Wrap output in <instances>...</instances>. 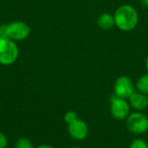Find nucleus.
I'll list each match as a JSON object with an SVG mask.
<instances>
[{"label": "nucleus", "instance_id": "nucleus-1", "mask_svg": "<svg viewBox=\"0 0 148 148\" xmlns=\"http://www.w3.org/2000/svg\"><path fill=\"white\" fill-rule=\"evenodd\" d=\"M115 26L122 31H131L134 30L139 23V13L137 10L130 4L121 5L114 12Z\"/></svg>", "mask_w": 148, "mask_h": 148}, {"label": "nucleus", "instance_id": "nucleus-2", "mask_svg": "<svg viewBox=\"0 0 148 148\" xmlns=\"http://www.w3.org/2000/svg\"><path fill=\"white\" fill-rule=\"evenodd\" d=\"M19 51L16 44L10 38H0V64L10 65L18 58Z\"/></svg>", "mask_w": 148, "mask_h": 148}, {"label": "nucleus", "instance_id": "nucleus-3", "mask_svg": "<svg viewBox=\"0 0 148 148\" xmlns=\"http://www.w3.org/2000/svg\"><path fill=\"white\" fill-rule=\"evenodd\" d=\"M126 126L130 133L142 135L148 131V117L142 112L132 113L126 119Z\"/></svg>", "mask_w": 148, "mask_h": 148}, {"label": "nucleus", "instance_id": "nucleus-4", "mask_svg": "<svg viewBox=\"0 0 148 148\" xmlns=\"http://www.w3.org/2000/svg\"><path fill=\"white\" fill-rule=\"evenodd\" d=\"M130 104L125 99L117 97L114 93L110 98V113L114 119L124 120L130 114Z\"/></svg>", "mask_w": 148, "mask_h": 148}, {"label": "nucleus", "instance_id": "nucleus-5", "mask_svg": "<svg viewBox=\"0 0 148 148\" xmlns=\"http://www.w3.org/2000/svg\"><path fill=\"white\" fill-rule=\"evenodd\" d=\"M7 38L13 41H21L27 38L30 33L29 26L23 21H14L6 24Z\"/></svg>", "mask_w": 148, "mask_h": 148}, {"label": "nucleus", "instance_id": "nucleus-6", "mask_svg": "<svg viewBox=\"0 0 148 148\" xmlns=\"http://www.w3.org/2000/svg\"><path fill=\"white\" fill-rule=\"evenodd\" d=\"M134 92V85L129 77L122 75L117 78L114 85V93L117 97L128 99Z\"/></svg>", "mask_w": 148, "mask_h": 148}, {"label": "nucleus", "instance_id": "nucleus-7", "mask_svg": "<svg viewBox=\"0 0 148 148\" xmlns=\"http://www.w3.org/2000/svg\"><path fill=\"white\" fill-rule=\"evenodd\" d=\"M68 132L69 136L75 140H83L88 137V124L81 120L77 119L75 121L71 122L68 126Z\"/></svg>", "mask_w": 148, "mask_h": 148}, {"label": "nucleus", "instance_id": "nucleus-8", "mask_svg": "<svg viewBox=\"0 0 148 148\" xmlns=\"http://www.w3.org/2000/svg\"><path fill=\"white\" fill-rule=\"evenodd\" d=\"M128 99L130 106L137 112H143L148 107L147 95L138 91H135Z\"/></svg>", "mask_w": 148, "mask_h": 148}, {"label": "nucleus", "instance_id": "nucleus-9", "mask_svg": "<svg viewBox=\"0 0 148 148\" xmlns=\"http://www.w3.org/2000/svg\"><path fill=\"white\" fill-rule=\"evenodd\" d=\"M97 25L103 31H108L115 25L114 17L111 13L104 12L97 18Z\"/></svg>", "mask_w": 148, "mask_h": 148}, {"label": "nucleus", "instance_id": "nucleus-10", "mask_svg": "<svg viewBox=\"0 0 148 148\" xmlns=\"http://www.w3.org/2000/svg\"><path fill=\"white\" fill-rule=\"evenodd\" d=\"M137 91L148 95V73L140 76L136 82Z\"/></svg>", "mask_w": 148, "mask_h": 148}, {"label": "nucleus", "instance_id": "nucleus-11", "mask_svg": "<svg viewBox=\"0 0 148 148\" xmlns=\"http://www.w3.org/2000/svg\"><path fill=\"white\" fill-rule=\"evenodd\" d=\"M15 148H34L32 142L26 138H20L16 140Z\"/></svg>", "mask_w": 148, "mask_h": 148}, {"label": "nucleus", "instance_id": "nucleus-12", "mask_svg": "<svg viewBox=\"0 0 148 148\" xmlns=\"http://www.w3.org/2000/svg\"><path fill=\"white\" fill-rule=\"evenodd\" d=\"M130 148H148V144L145 140L137 138L131 142Z\"/></svg>", "mask_w": 148, "mask_h": 148}, {"label": "nucleus", "instance_id": "nucleus-13", "mask_svg": "<svg viewBox=\"0 0 148 148\" xmlns=\"http://www.w3.org/2000/svg\"><path fill=\"white\" fill-rule=\"evenodd\" d=\"M78 119L77 113L74 111H69L64 114V121L69 125V123L75 121V120Z\"/></svg>", "mask_w": 148, "mask_h": 148}, {"label": "nucleus", "instance_id": "nucleus-14", "mask_svg": "<svg viewBox=\"0 0 148 148\" xmlns=\"http://www.w3.org/2000/svg\"><path fill=\"white\" fill-rule=\"evenodd\" d=\"M8 146V139L6 135L0 132V148H6Z\"/></svg>", "mask_w": 148, "mask_h": 148}, {"label": "nucleus", "instance_id": "nucleus-15", "mask_svg": "<svg viewBox=\"0 0 148 148\" xmlns=\"http://www.w3.org/2000/svg\"><path fill=\"white\" fill-rule=\"evenodd\" d=\"M0 38H7L6 24H1L0 25Z\"/></svg>", "mask_w": 148, "mask_h": 148}, {"label": "nucleus", "instance_id": "nucleus-16", "mask_svg": "<svg viewBox=\"0 0 148 148\" xmlns=\"http://www.w3.org/2000/svg\"><path fill=\"white\" fill-rule=\"evenodd\" d=\"M140 4L145 9H148V0H140Z\"/></svg>", "mask_w": 148, "mask_h": 148}, {"label": "nucleus", "instance_id": "nucleus-17", "mask_svg": "<svg viewBox=\"0 0 148 148\" xmlns=\"http://www.w3.org/2000/svg\"><path fill=\"white\" fill-rule=\"evenodd\" d=\"M36 148H55V147H51V146H49V145L43 144V145H40V146H38Z\"/></svg>", "mask_w": 148, "mask_h": 148}, {"label": "nucleus", "instance_id": "nucleus-18", "mask_svg": "<svg viewBox=\"0 0 148 148\" xmlns=\"http://www.w3.org/2000/svg\"><path fill=\"white\" fill-rule=\"evenodd\" d=\"M146 68H147V70L148 72V57L147 58V60H146Z\"/></svg>", "mask_w": 148, "mask_h": 148}, {"label": "nucleus", "instance_id": "nucleus-19", "mask_svg": "<svg viewBox=\"0 0 148 148\" xmlns=\"http://www.w3.org/2000/svg\"><path fill=\"white\" fill-rule=\"evenodd\" d=\"M72 148H81V147H72Z\"/></svg>", "mask_w": 148, "mask_h": 148}, {"label": "nucleus", "instance_id": "nucleus-20", "mask_svg": "<svg viewBox=\"0 0 148 148\" xmlns=\"http://www.w3.org/2000/svg\"><path fill=\"white\" fill-rule=\"evenodd\" d=\"M147 117H148V116H147Z\"/></svg>", "mask_w": 148, "mask_h": 148}]
</instances>
